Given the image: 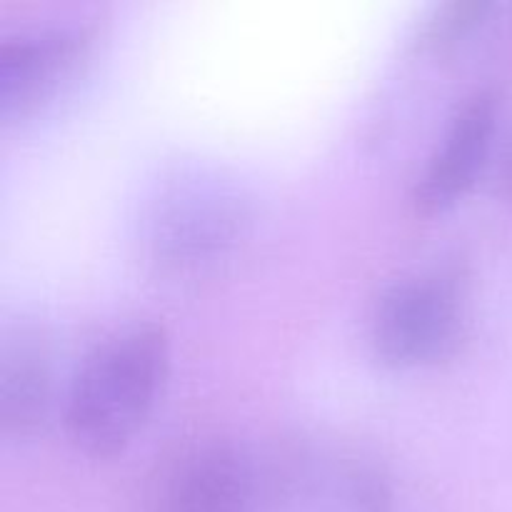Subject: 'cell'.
<instances>
[{
	"mask_svg": "<svg viewBox=\"0 0 512 512\" xmlns=\"http://www.w3.org/2000/svg\"><path fill=\"white\" fill-rule=\"evenodd\" d=\"M50 405V363L43 345L20 333L0 355V428L25 438L45 420Z\"/></svg>",
	"mask_w": 512,
	"mask_h": 512,
	"instance_id": "7",
	"label": "cell"
},
{
	"mask_svg": "<svg viewBox=\"0 0 512 512\" xmlns=\"http://www.w3.org/2000/svg\"><path fill=\"white\" fill-rule=\"evenodd\" d=\"M170 368L168 330L138 320L105 335L75 368L63 403L70 443L93 458L123 453L143 428Z\"/></svg>",
	"mask_w": 512,
	"mask_h": 512,
	"instance_id": "1",
	"label": "cell"
},
{
	"mask_svg": "<svg viewBox=\"0 0 512 512\" xmlns=\"http://www.w3.org/2000/svg\"><path fill=\"white\" fill-rule=\"evenodd\" d=\"M253 473L235 445L203 440L188 445L163 470L155 512H248Z\"/></svg>",
	"mask_w": 512,
	"mask_h": 512,
	"instance_id": "6",
	"label": "cell"
},
{
	"mask_svg": "<svg viewBox=\"0 0 512 512\" xmlns=\"http://www.w3.org/2000/svg\"><path fill=\"white\" fill-rule=\"evenodd\" d=\"M243 205L215 185L180 188L158 205L150 225L153 258L165 268H198L223 253L243 228Z\"/></svg>",
	"mask_w": 512,
	"mask_h": 512,
	"instance_id": "5",
	"label": "cell"
},
{
	"mask_svg": "<svg viewBox=\"0 0 512 512\" xmlns=\"http://www.w3.org/2000/svg\"><path fill=\"white\" fill-rule=\"evenodd\" d=\"M353 495L365 512H390L393 510V490L380 475L360 473L353 480Z\"/></svg>",
	"mask_w": 512,
	"mask_h": 512,
	"instance_id": "9",
	"label": "cell"
},
{
	"mask_svg": "<svg viewBox=\"0 0 512 512\" xmlns=\"http://www.w3.org/2000/svg\"><path fill=\"white\" fill-rule=\"evenodd\" d=\"M88 25L18 30L0 40V118L20 120L38 110L88 55Z\"/></svg>",
	"mask_w": 512,
	"mask_h": 512,
	"instance_id": "4",
	"label": "cell"
},
{
	"mask_svg": "<svg viewBox=\"0 0 512 512\" xmlns=\"http://www.w3.org/2000/svg\"><path fill=\"white\" fill-rule=\"evenodd\" d=\"M503 93L483 85L455 105L438 145L413 185L418 213H443L458 203L488 168L503 130Z\"/></svg>",
	"mask_w": 512,
	"mask_h": 512,
	"instance_id": "3",
	"label": "cell"
},
{
	"mask_svg": "<svg viewBox=\"0 0 512 512\" xmlns=\"http://www.w3.org/2000/svg\"><path fill=\"white\" fill-rule=\"evenodd\" d=\"M488 10V0H450V3L438 5L423 23L415 43L423 50L443 53L460 38H465L468 30H473L488 15Z\"/></svg>",
	"mask_w": 512,
	"mask_h": 512,
	"instance_id": "8",
	"label": "cell"
},
{
	"mask_svg": "<svg viewBox=\"0 0 512 512\" xmlns=\"http://www.w3.org/2000/svg\"><path fill=\"white\" fill-rule=\"evenodd\" d=\"M495 153H498V160H495V185H498V193L503 195L505 203L512 208V118L500 130Z\"/></svg>",
	"mask_w": 512,
	"mask_h": 512,
	"instance_id": "10",
	"label": "cell"
},
{
	"mask_svg": "<svg viewBox=\"0 0 512 512\" xmlns=\"http://www.w3.org/2000/svg\"><path fill=\"white\" fill-rule=\"evenodd\" d=\"M468 328V288L458 270L405 275L380 293L370 313V345L393 368L438 363Z\"/></svg>",
	"mask_w": 512,
	"mask_h": 512,
	"instance_id": "2",
	"label": "cell"
}]
</instances>
